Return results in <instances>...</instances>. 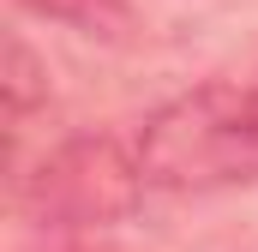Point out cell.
I'll return each instance as SVG.
<instances>
[{
  "mask_svg": "<svg viewBox=\"0 0 258 252\" xmlns=\"http://www.w3.org/2000/svg\"><path fill=\"white\" fill-rule=\"evenodd\" d=\"M0 90H6V120L24 126L36 114V102H48V66L30 54L24 36H6V66H0Z\"/></svg>",
  "mask_w": 258,
  "mask_h": 252,
  "instance_id": "4",
  "label": "cell"
},
{
  "mask_svg": "<svg viewBox=\"0 0 258 252\" xmlns=\"http://www.w3.org/2000/svg\"><path fill=\"white\" fill-rule=\"evenodd\" d=\"M132 144L150 192L258 186V78H204L168 96L144 114Z\"/></svg>",
  "mask_w": 258,
  "mask_h": 252,
  "instance_id": "1",
  "label": "cell"
},
{
  "mask_svg": "<svg viewBox=\"0 0 258 252\" xmlns=\"http://www.w3.org/2000/svg\"><path fill=\"white\" fill-rule=\"evenodd\" d=\"M144 162L138 144H120L114 132H78L60 138L18 186V204L30 222L54 228V234H90V228H114L144 204Z\"/></svg>",
  "mask_w": 258,
  "mask_h": 252,
  "instance_id": "2",
  "label": "cell"
},
{
  "mask_svg": "<svg viewBox=\"0 0 258 252\" xmlns=\"http://www.w3.org/2000/svg\"><path fill=\"white\" fill-rule=\"evenodd\" d=\"M18 6H30L36 18L66 24L78 36H102V42H126V30H132L126 0H18Z\"/></svg>",
  "mask_w": 258,
  "mask_h": 252,
  "instance_id": "3",
  "label": "cell"
}]
</instances>
